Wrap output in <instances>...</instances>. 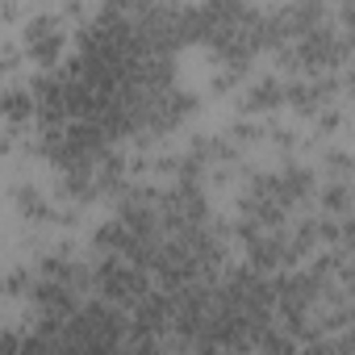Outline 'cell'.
Listing matches in <instances>:
<instances>
[{
    "instance_id": "2",
    "label": "cell",
    "mask_w": 355,
    "mask_h": 355,
    "mask_svg": "<svg viewBox=\"0 0 355 355\" xmlns=\"http://www.w3.org/2000/svg\"><path fill=\"white\" fill-rule=\"evenodd\" d=\"M159 9H167V13H201V9H209L214 0H155Z\"/></svg>"
},
{
    "instance_id": "1",
    "label": "cell",
    "mask_w": 355,
    "mask_h": 355,
    "mask_svg": "<svg viewBox=\"0 0 355 355\" xmlns=\"http://www.w3.org/2000/svg\"><path fill=\"white\" fill-rule=\"evenodd\" d=\"M167 80H171V88L180 96L205 101V96H214L226 84V59H222V51L209 38H189V42H180L171 51Z\"/></svg>"
}]
</instances>
